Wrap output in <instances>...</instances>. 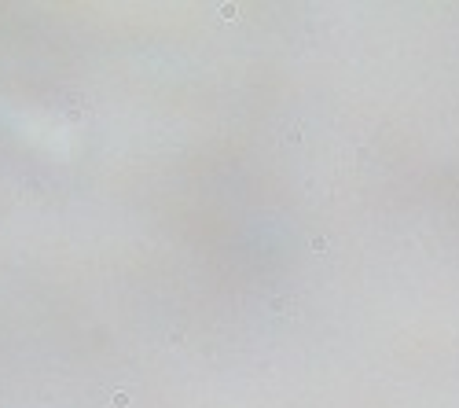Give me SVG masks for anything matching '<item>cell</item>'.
<instances>
[{
	"label": "cell",
	"instance_id": "1",
	"mask_svg": "<svg viewBox=\"0 0 459 408\" xmlns=\"http://www.w3.org/2000/svg\"><path fill=\"white\" fill-rule=\"evenodd\" d=\"M110 405H114V408H125V405H129V394H125V390L110 394Z\"/></svg>",
	"mask_w": 459,
	"mask_h": 408
}]
</instances>
